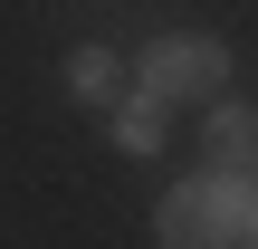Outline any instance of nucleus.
<instances>
[{
  "label": "nucleus",
  "mask_w": 258,
  "mask_h": 249,
  "mask_svg": "<svg viewBox=\"0 0 258 249\" xmlns=\"http://www.w3.org/2000/svg\"><path fill=\"white\" fill-rule=\"evenodd\" d=\"M153 230H163V249H239V230H249V192H239V182L191 173V182H172V192H163Z\"/></svg>",
  "instance_id": "obj_1"
},
{
  "label": "nucleus",
  "mask_w": 258,
  "mask_h": 249,
  "mask_svg": "<svg viewBox=\"0 0 258 249\" xmlns=\"http://www.w3.org/2000/svg\"><path fill=\"white\" fill-rule=\"evenodd\" d=\"M230 86V48L220 38H153L144 48V106H220Z\"/></svg>",
  "instance_id": "obj_2"
},
{
  "label": "nucleus",
  "mask_w": 258,
  "mask_h": 249,
  "mask_svg": "<svg viewBox=\"0 0 258 249\" xmlns=\"http://www.w3.org/2000/svg\"><path fill=\"white\" fill-rule=\"evenodd\" d=\"M201 173L249 192V173H258V115L249 106H211V125H201Z\"/></svg>",
  "instance_id": "obj_3"
},
{
  "label": "nucleus",
  "mask_w": 258,
  "mask_h": 249,
  "mask_svg": "<svg viewBox=\"0 0 258 249\" xmlns=\"http://www.w3.org/2000/svg\"><path fill=\"white\" fill-rule=\"evenodd\" d=\"M115 77H124L115 48H77V58H67V86H77L86 106H115Z\"/></svg>",
  "instance_id": "obj_4"
},
{
  "label": "nucleus",
  "mask_w": 258,
  "mask_h": 249,
  "mask_svg": "<svg viewBox=\"0 0 258 249\" xmlns=\"http://www.w3.org/2000/svg\"><path fill=\"white\" fill-rule=\"evenodd\" d=\"M115 144H124V154H153V144H163V106L124 96V106H115Z\"/></svg>",
  "instance_id": "obj_5"
}]
</instances>
